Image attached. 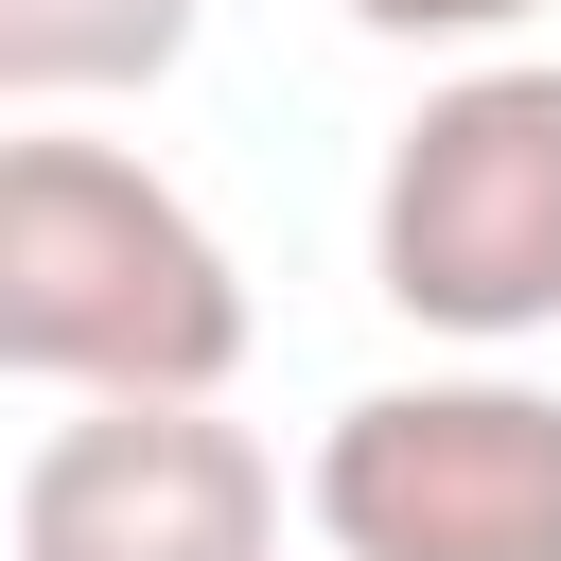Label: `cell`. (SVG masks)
Listing matches in <instances>:
<instances>
[{"label": "cell", "mask_w": 561, "mask_h": 561, "mask_svg": "<svg viewBox=\"0 0 561 561\" xmlns=\"http://www.w3.org/2000/svg\"><path fill=\"white\" fill-rule=\"evenodd\" d=\"M245 263L123 140H0V368L53 403H228Z\"/></svg>", "instance_id": "1"}, {"label": "cell", "mask_w": 561, "mask_h": 561, "mask_svg": "<svg viewBox=\"0 0 561 561\" xmlns=\"http://www.w3.org/2000/svg\"><path fill=\"white\" fill-rule=\"evenodd\" d=\"M368 280L456 351L561 333V53H491L403 105L368 175Z\"/></svg>", "instance_id": "2"}, {"label": "cell", "mask_w": 561, "mask_h": 561, "mask_svg": "<svg viewBox=\"0 0 561 561\" xmlns=\"http://www.w3.org/2000/svg\"><path fill=\"white\" fill-rule=\"evenodd\" d=\"M333 561H561V386L508 368H421L333 403L298 473Z\"/></svg>", "instance_id": "3"}, {"label": "cell", "mask_w": 561, "mask_h": 561, "mask_svg": "<svg viewBox=\"0 0 561 561\" xmlns=\"http://www.w3.org/2000/svg\"><path fill=\"white\" fill-rule=\"evenodd\" d=\"M18 561H280V456L228 403H70L18 491H0Z\"/></svg>", "instance_id": "4"}, {"label": "cell", "mask_w": 561, "mask_h": 561, "mask_svg": "<svg viewBox=\"0 0 561 561\" xmlns=\"http://www.w3.org/2000/svg\"><path fill=\"white\" fill-rule=\"evenodd\" d=\"M210 0H0V105L53 123V105H123V88H175Z\"/></svg>", "instance_id": "5"}, {"label": "cell", "mask_w": 561, "mask_h": 561, "mask_svg": "<svg viewBox=\"0 0 561 561\" xmlns=\"http://www.w3.org/2000/svg\"><path fill=\"white\" fill-rule=\"evenodd\" d=\"M351 18L403 35V53H473V70H491V35H526L543 0H351Z\"/></svg>", "instance_id": "6"}]
</instances>
